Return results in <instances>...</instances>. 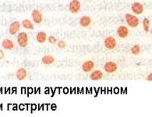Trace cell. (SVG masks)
<instances>
[{"mask_svg": "<svg viewBox=\"0 0 152 117\" xmlns=\"http://www.w3.org/2000/svg\"><path fill=\"white\" fill-rule=\"evenodd\" d=\"M17 42L20 48H26L29 44V37L27 32L21 31L18 33L17 37Z\"/></svg>", "mask_w": 152, "mask_h": 117, "instance_id": "obj_1", "label": "cell"}, {"mask_svg": "<svg viewBox=\"0 0 152 117\" xmlns=\"http://www.w3.org/2000/svg\"><path fill=\"white\" fill-rule=\"evenodd\" d=\"M125 20L127 25L131 28H136L140 24V20L136 15L131 14V13H126Z\"/></svg>", "mask_w": 152, "mask_h": 117, "instance_id": "obj_2", "label": "cell"}, {"mask_svg": "<svg viewBox=\"0 0 152 117\" xmlns=\"http://www.w3.org/2000/svg\"><path fill=\"white\" fill-rule=\"evenodd\" d=\"M118 64L115 62L113 61H108L104 63L103 66V69L105 71V73H108V74H112V73H115L118 70Z\"/></svg>", "mask_w": 152, "mask_h": 117, "instance_id": "obj_3", "label": "cell"}, {"mask_svg": "<svg viewBox=\"0 0 152 117\" xmlns=\"http://www.w3.org/2000/svg\"><path fill=\"white\" fill-rule=\"evenodd\" d=\"M68 8L71 13L77 14L81 10V3L79 0H71L68 5Z\"/></svg>", "mask_w": 152, "mask_h": 117, "instance_id": "obj_4", "label": "cell"}, {"mask_svg": "<svg viewBox=\"0 0 152 117\" xmlns=\"http://www.w3.org/2000/svg\"><path fill=\"white\" fill-rule=\"evenodd\" d=\"M31 18L33 23H36V24H41L44 21L43 14H42V12L39 10H38V9H34V10H32Z\"/></svg>", "mask_w": 152, "mask_h": 117, "instance_id": "obj_5", "label": "cell"}, {"mask_svg": "<svg viewBox=\"0 0 152 117\" xmlns=\"http://www.w3.org/2000/svg\"><path fill=\"white\" fill-rule=\"evenodd\" d=\"M104 45L108 50H113L117 46L116 39L113 36H108L104 39Z\"/></svg>", "mask_w": 152, "mask_h": 117, "instance_id": "obj_6", "label": "cell"}, {"mask_svg": "<svg viewBox=\"0 0 152 117\" xmlns=\"http://www.w3.org/2000/svg\"><path fill=\"white\" fill-rule=\"evenodd\" d=\"M20 27L21 23H20L19 21H13V22L10 24V26H9V34L12 36L16 35V34H17L19 33L20 30Z\"/></svg>", "mask_w": 152, "mask_h": 117, "instance_id": "obj_7", "label": "cell"}, {"mask_svg": "<svg viewBox=\"0 0 152 117\" xmlns=\"http://www.w3.org/2000/svg\"><path fill=\"white\" fill-rule=\"evenodd\" d=\"M131 10L135 15H141L144 11V5L141 2H134L131 5Z\"/></svg>", "mask_w": 152, "mask_h": 117, "instance_id": "obj_8", "label": "cell"}, {"mask_svg": "<svg viewBox=\"0 0 152 117\" xmlns=\"http://www.w3.org/2000/svg\"><path fill=\"white\" fill-rule=\"evenodd\" d=\"M94 67H95V63H94V61L87 60L83 63L81 69L84 73H90L94 69Z\"/></svg>", "mask_w": 152, "mask_h": 117, "instance_id": "obj_9", "label": "cell"}, {"mask_svg": "<svg viewBox=\"0 0 152 117\" xmlns=\"http://www.w3.org/2000/svg\"><path fill=\"white\" fill-rule=\"evenodd\" d=\"M89 78L93 81H98L104 78V74L99 69H93L90 73Z\"/></svg>", "mask_w": 152, "mask_h": 117, "instance_id": "obj_10", "label": "cell"}, {"mask_svg": "<svg viewBox=\"0 0 152 117\" xmlns=\"http://www.w3.org/2000/svg\"><path fill=\"white\" fill-rule=\"evenodd\" d=\"M117 35L120 38H126L129 35V31L126 26L121 25L117 28Z\"/></svg>", "mask_w": 152, "mask_h": 117, "instance_id": "obj_11", "label": "cell"}, {"mask_svg": "<svg viewBox=\"0 0 152 117\" xmlns=\"http://www.w3.org/2000/svg\"><path fill=\"white\" fill-rule=\"evenodd\" d=\"M15 76H16L17 80H18L19 81H23V80H25L27 78V69H26L25 68H23V67H20V68H19V69L16 71Z\"/></svg>", "mask_w": 152, "mask_h": 117, "instance_id": "obj_12", "label": "cell"}, {"mask_svg": "<svg viewBox=\"0 0 152 117\" xmlns=\"http://www.w3.org/2000/svg\"><path fill=\"white\" fill-rule=\"evenodd\" d=\"M1 46L5 50L11 51L14 48L15 44L14 42L11 39H10V38H4L2 41V42H1Z\"/></svg>", "mask_w": 152, "mask_h": 117, "instance_id": "obj_13", "label": "cell"}, {"mask_svg": "<svg viewBox=\"0 0 152 117\" xmlns=\"http://www.w3.org/2000/svg\"><path fill=\"white\" fill-rule=\"evenodd\" d=\"M92 23L91 18L89 16H83L80 18L79 20V23L80 25L83 28H87L89 27Z\"/></svg>", "mask_w": 152, "mask_h": 117, "instance_id": "obj_14", "label": "cell"}, {"mask_svg": "<svg viewBox=\"0 0 152 117\" xmlns=\"http://www.w3.org/2000/svg\"><path fill=\"white\" fill-rule=\"evenodd\" d=\"M42 63L45 66H50L56 63V58L52 55H45L42 58Z\"/></svg>", "mask_w": 152, "mask_h": 117, "instance_id": "obj_15", "label": "cell"}, {"mask_svg": "<svg viewBox=\"0 0 152 117\" xmlns=\"http://www.w3.org/2000/svg\"><path fill=\"white\" fill-rule=\"evenodd\" d=\"M47 38H48L47 34L43 31H38L36 34V41L38 44H44L45 42L47 41Z\"/></svg>", "mask_w": 152, "mask_h": 117, "instance_id": "obj_16", "label": "cell"}, {"mask_svg": "<svg viewBox=\"0 0 152 117\" xmlns=\"http://www.w3.org/2000/svg\"><path fill=\"white\" fill-rule=\"evenodd\" d=\"M21 26L26 30H34V24L33 21L29 19H24L21 22Z\"/></svg>", "mask_w": 152, "mask_h": 117, "instance_id": "obj_17", "label": "cell"}, {"mask_svg": "<svg viewBox=\"0 0 152 117\" xmlns=\"http://www.w3.org/2000/svg\"><path fill=\"white\" fill-rule=\"evenodd\" d=\"M130 52H131V54L134 55V56H138L141 52V47L138 44L133 45L130 48Z\"/></svg>", "mask_w": 152, "mask_h": 117, "instance_id": "obj_18", "label": "cell"}, {"mask_svg": "<svg viewBox=\"0 0 152 117\" xmlns=\"http://www.w3.org/2000/svg\"><path fill=\"white\" fill-rule=\"evenodd\" d=\"M150 25H151V22L150 20L145 17L144 20H143V22H142V26H143V29H144V31L146 33H148L150 31Z\"/></svg>", "mask_w": 152, "mask_h": 117, "instance_id": "obj_19", "label": "cell"}, {"mask_svg": "<svg viewBox=\"0 0 152 117\" xmlns=\"http://www.w3.org/2000/svg\"><path fill=\"white\" fill-rule=\"evenodd\" d=\"M47 41H48L50 44L52 45H56L58 42V38L56 37V36L54 35H50V36H48V38H47Z\"/></svg>", "mask_w": 152, "mask_h": 117, "instance_id": "obj_20", "label": "cell"}, {"mask_svg": "<svg viewBox=\"0 0 152 117\" xmlns=\"http://www.w3.org/2000/svg\"><path fill=\"white\" fill-rule=\"evenodd\" d=\"M57 46H58V48H60V49H64V48H66V42L63 41V40H59L58 41V42L56 43Z\"/></svg>", "mask_w": 152, "mask_h": 117, "instance_id": "obj_21", "label": "cell"}, {"mask_svg": "<svg viewBox=\"0 0 152 117\" xmlns=\"http://www.w3.org/2000/svg\"><path fill=\"white\" fill-rule=\"evenodd\" d=\"M5 58V52L2 49H0V61H2V59H4Z\"/></svg>", "mask_w": 152, "mask_h": 117, "instance_id": "obj_22", "label": "cell"}, {"mask_svg": "<svg viewBox=\"0 0 152 117\" xmlns=\"http://www.w3.org/2000/svg\"><path fill=\"white\" fill-rule=\"evenodd\" d=\"M146 80L149 82H151L152 81V73L151 72L150 73H148L147 77H146Z\"/></svg>", "mask_w": 152, "mask_h": 117, "instance_id": "obj_23", "label": "cell"}, {"mask_svg": "<svg viewBox=\"0 0 152 117\" xmlns=\"http://www.w3.org/2000/svg\"><path fill=\"white\" fill-rule=\"evenodd\" d=\"M85 1H91V0H85Z\"/></svg>", "mask_w": 152, "mask_h": 117, "instance_id": "obj_24", "label": "cell"}]
</instances>
